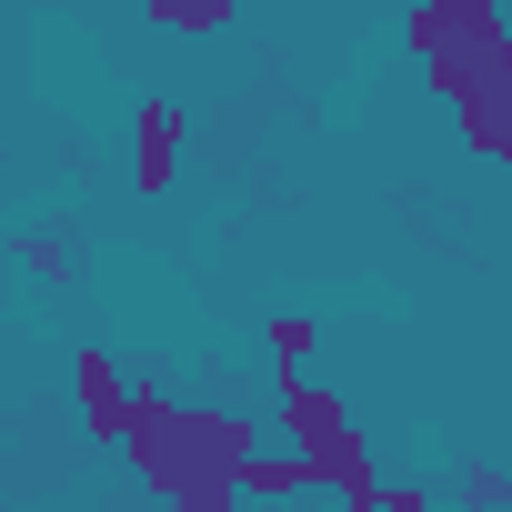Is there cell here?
<instances>
[{
    "mask_svg": "<svg viewBox=\"0 0 512 512\" xmlns=\"http://www.w3.org/2000/svg\"><path fill=\"white\" fill-rule=\"evenodd\" d=\"M121 452H131V472L171 512H241V472H251V452H262V422L251 412H211V402H161L141 382Z\"/></svg>",
    "mask_w": 512,
    "mask_h": 512,
    "instance_id": "obj_1",
    "label": "cell"
},
{
    "mask_svg": "<svg viewBox=\"0 0 512 512\" xmlns=\"http://www.w3.org/2000/svg\"><path fill=\"white\" fill-rule=\"evenodd\" d=\"M402 41L422 51V81L452 101V131L482 161H512V21L482 0H432L402 21Z\"/></svg>",
    "mask_w": 512,
    "mask_h": 512,
    "instance_id": "obj_2",
    "label": "cell"
},
{
    "mask_svg": "<svg viewBox=\"0 0 512 512\" xmlns=\"http://www.w3.org/2000/svg\"><path fill=\"white\" fill-rule=\"evenodd\" d=\"M272 432H282V452H302L312 472H322V462H342V452L362 442V432H352V412H342L322 382H282V412H272Z\"/></svg>",
    "mask_w": 512,
    "mask_h": 512,
    "instance_id": "obj_3",
    "label": "cell"
},
{
    "mask_svg": "<svg viewBox=\"0 0 512 512\" xmlns=\"http://www.w3.org/2000/svg\"><path fill=\"white\" fill-rule=\"evenodd\" d=\"M71 382H81V422H91V442L121 452V442H131V402H141V382H121V362H111L101 342L71 362Z\"/></svg>",
    "mask_w": 512,
    "mask_h": 512,
    "instance_id": "obj_4",
    "label": "cell"
},
{
    "mask_svg": "<svg viewBox=\"0 0 512 512\" xmlns=\"http://www.w3.org/2000/svg\"><path fill=\"white\" fill-rule=\"evenodd\" d=\"M131 181H141V191H171V181H181V101H171V91H151V101L131 111Z\"/></svg>",
    "mask_w": 512,
    "mask_h": 512,
    "instance_id": "obj_5",
    "label": "cell"
},
{
    "mask_svg": "<svg viewBox=\"0 0 512 512\" xmlns=\"http://www.w3.org/2000/svg\"><path fill=\"white\" fill-rule=\"evenodd\" d=\"M302 492H312V462H302V452H251L241 502H302Z\"/></svg>",
    "mask_w": 512,
    "mask_h": 512,
    "instance_id": "obj_6",
    "label": "cell"
},
{
    "mask_svg": "<svg viewBox=\"0 0 512 512\" xmlns=\"http://www.w3.org/2000/svg\"><path fill=\"white\" fill-rule=\"evenodd\" d=\"M161 31H231V0H161Z\"/></svg>",
    "mask_w": 512,
    "mask_h": 512,
    "instance_id": "obj_7",
    "label": "cell"
},
{
    "mask_svg": "<svg viewBox=\"0 0 512 512\" xmlns=\"http://www.w3.org/2000/svg\"><path fill=\"white\" fill-rule=\"evenodd\" d=\"M302 352H312V322H292V312H282V322H272V362H282V382L302 372Z\"/></svg>",
    "mask_w": 512,
    "mask_h": 512,
    "instance_id": "obj_8",
    "label": "cell"
},
{
    "mask_svg": "<svg viewBox=\"0 0 512 512\" xmlns=\"http://www.w3.org/2000/svg\"><path fill=\"white\" fill-rule=\"evenodd\" d=\"M462 502H472V512H502V502H512V472H472Z\"/></svg>",
    "mask_w": 512,
    "mask_h": 512,
    "instance_id": "obj_9",
    "label": "cell"
}]
</instances>
